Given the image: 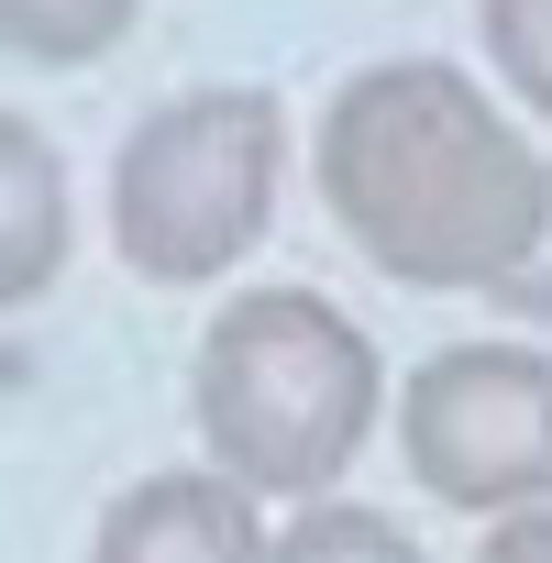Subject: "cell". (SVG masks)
Returning <instances> with one entry per match:
<instances>
[{
  "label": "cell",
  "mask_w": 552,
  "mask_h": 563,
  "mask_svg": "<svg viewBox=\"0 0 552 563\" xmlns=\"http://www.w3.org/2000/svg\"><path fill=\"white\" fill-rule=\"evenodd\" d=\"M321 199L343 243L398 288H464L541 310L552 177L541 144L442 56H387L321 111Z\"/></svg>",
  "instance_id": "1"
},
{
  "label": "cell",
  "mask_w": 552,
  "mask_h": 563,
  "mask_svg": "<svg viewBox=\"0 0 552 563\" xmlns=\"http://www.w3.org/2000/svg\"><path fill=\"white\" fill-rule=\"evenodd\" d=\"M376 343L365 321H343L321 288H243L210 310L199 365H188V409H199V453L221 486L265 497H332L376 431Z\"/></svg>",
  "instance_id": "2"
},
{
  "label": "cell",
  "mask_w": 552,
  "mask_h": 563,
  "mask_svg": "<svg viewBox=\"0 0 552 563\" xmlns=\"http://www.w3.org/2000/svg\"><path fill=\"white\" fill-rule=\"evenodd\" d=\"M276 177H288V133L265 89L155 100L111 155V243L155 288H210L265 243Z\"/></svg>",
  "instance_id": "3"
},
{
  "label": "cell",
  "mask_w": 552,
  "mask_h": 563,
  "mask_svg": "<svg viewBox=\"0 0 552 563\" xmlns=\"http://www.w3.org/2000/svg\"><path fill=\"white\" fill-rule=\"evenodd\" d=\"M398 442L442 508H475V519L541 508L552 497V365L530 343H453L409 376Z\"/></svg>",
  "instance_id": "4"
},
{
  "label": "cell",
  "mask_w": 552,
  "mask_h": 563,
  "mask_svg": "<svg viewBox=\"0 0 552 563\" xmlns=\"http://www.w3.org/2000/svg\"><path fill=\"white\" fill-rule=\"evenodd\" d=\"M89 563H265V508L243 486H221L210 464L188 475H144L100 508Z\"/></svg>",
  "instance_id": "5"
},
{
  "label": "cell",
  "mask_w": 552,
  "mask_h": 563,
  "mask_svg": "<svg viewBox=\"0 0 552 563\" xmlns=\"http://www.w3.org/2000/svg\"><path fill=\"white\" fill-rule=\"evenodd\" d=\"M67 243H78L67 155H56L23 111H0V310L45 299L56 276H67Z\"/></svg>",
  "instance_id": "6"
},
{
  "label": "cell",
  "mask_w": 552,
  "mask_h": 563,
  "mask_svg": "<svg viewBox=\"0 0 552 563\" xmlns=\"http://www.w3.org/2000/svg\"><path fill=\"white\" fill-rule=\"evenodd\" d=\"M144 0H0V45L23 67H100Z\"/></svg>",
  "instance_id": "7"
},
{
  "label": "cell",
  "mask_w": 552,
  "mask_h": 563,
  "mask_svg": "<svg viewBox=\"0 0 552 563\" xmlns=\"http://www.w3.org/2000/svg\"><path fill=\"white\" fill-rule=\"evenodd\" d=\"M265 563H431L387 508H354V497H310L288 530L265 541Z\"/></svg>",
  "instance_id": "8"
},
{
  "label": "cell",
  "mask_w": 552,
  "mask_h": 563,
  "mask_svg": "<svg viewBox=\"0 0 552 563\" xmlns=\"http://www.w3.org/2000/svg\"><path fill=\"white\" fill-rule=\"evenodd\" d=\"M486 67L519 111H552V0H486Z\"/></svg>",
  "instance_id": "9"
},
{
  "label": "cell",
  "mask_w": 552,
  "mask_h": 563,
  "mask_svg": "<svg viewBox=\"0 0 552 563\" xmlns=\"http://www.w3.org/2000/svg\"><path fill=\"white\" fill-rule=\"evenodd\" d=\"M475 563H552V497H541V508H508Z\"/></svg>",
  "instance_id": "10"
}]
</instances>
